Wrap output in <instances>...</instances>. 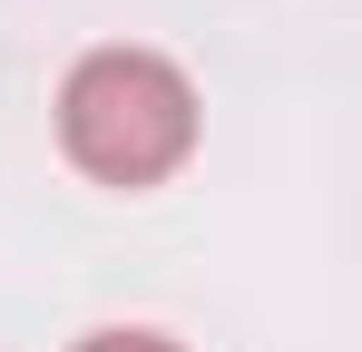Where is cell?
Returning <instances> with one entry per match:
<instances>
[{"mask_svg": "<svg viewBox=\"0 0 362 352\" xmlns=\"http://www.w3.org/2000/svg\"><path fill=\"white\" fill-rule=\"evenodd\" d=\"M59 147L98 186H157L196 147V88L157 49H88L59 88Z\"/></svg>", "mask_w": 362, "mask_h": 352, "instance_id": "1", "label": "cell"}, {"mask_svg": "<svg viewBox=\"0 0 362 352\" xmlns=\"http://www.w3.org/2000/svg\"><path fill=\"white\" fill-rule=\"evenodd\" d=\"M78 352H186V343H167V333H88Z\"/></svg>", "mask_w": 362, "mask_h": 352, "instance_id": "2", "label": "cell"}]
</instances>
